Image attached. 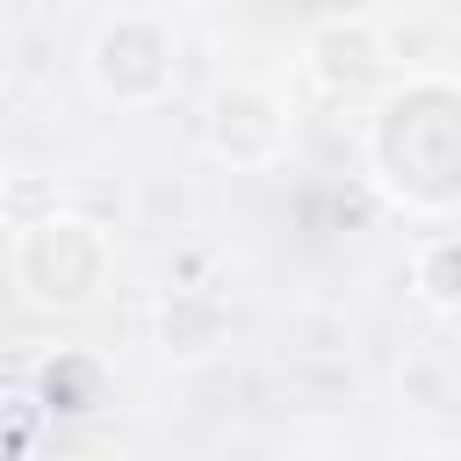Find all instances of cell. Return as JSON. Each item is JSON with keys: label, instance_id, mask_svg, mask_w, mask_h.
<instances>
[{"label": "cell", "instance_id": "obj_1", "mask_svg": "<svg viewBox=\"0 0 461 461\" xmlns=\"http://www.w3.org/2000/svg\"><path fill=\"white\" fill-rule=\"evenodd\" d=\"M367 173L382 180L389 202L418 216L461 209V86L432 72L403 79L367 115Z\"/></svg>", "mask_w": 461, "mask_h": 461}, {"label": "cell", "instance_id": "obj_2", "mask_svg": "<svg viewBox=\"0 0 461 461\" xmlns=\"http://www.w3.org/2000/svg\"><path fill=\"white\" fill-rule=\"evenodd\" d=\"M7 267H14L22 303H36V310H86L108 288V274H115V238L94 216H79V209H50L43 223L14 230Z\"/></svg>", "mask_w": 461, "mask_h": 461}, {"label": "cell", "instance_id": "obj_3", "mask_svg": "<svg viewBox=\"0 0 461 461\" xmlns=\"http://www.w3.org/2000/svg\"><path fill=\"white\" fill-rule=\"evenodd\" d=\"M173 65H180V36H173V22L144 14V7H115L108 22H94L86 58H79L94 101H108V108H158L173 94Z\"/></svg>", "mask_w": 461, "mask_h": 461}, {"label": "cell", "instance_id": "obj_4", "mask_svg": "<svg viewBox=\"0 0 461 461\" xmlns=\"http://www.w3.org/2000/svg\"><path fill=\"white\" fill-rule=\"evenodd\" d=\"M202 151L230 173H267L288 151V101L259 79H223L202 108Z\"/></svg>", "mask_w": 461, "mask_h": 461}, {"label": "cell", "instance_id": "obj_5", "mask_svg": "<svg viewBox=\"0 0 461 461\" xmlns=\"http://www.w3.org/2000/svg\"><path fill=\"white\" fill-rule=\"evenodd\" d=\"M151 346H158L166 367H209L230 346V303L216 288H187V281L158 288V303H151Z\"/></svg>", "mask_w": 461, "mask_h": 461}, {"label": "cell", "instance_id": "obj_6", "mask_svg": "<svg viewBox=\"0 0 461 461\" xmlns=\"http://www.w3.org/2000/svg\"><path fill=\"white\" fill-rule=\"evenodd\" d=\"M303 65L324 94H360L389 72V36L367 22V14H331L303 36Z\"/></svg>", "mask_w": 461, "mask_h": 461}, {"label": "cell", "instance_id": "obj_7", "mask_svg": "<svg viewBox=\"0 0 461 461\" xmlns=\"http://www.w3.org/2000/svg\"><path fill=\"white\" fill-rule=\"evenodd\" d=\"M411 295L439 317H461V230H439L411 252Z\"/></svg>", "mask_w": 461, "mask_h": 461}, {"label": "cell", "instance_id": "obj_8", "mask_svg": "<svg viewBox=\"0 0 461 461\" xmlns=\"http://www.w3.org/2000/svg\"><path fill=\"white\" fill-rule=\"evenodd\" d=\"M36 389H43L50 411H94L101 403V367L79 360V353H58V360L36 367Z\"/></svg>", "mask_w": 461, "mask_h": 461}, {"label": "cell", "instance_id": "obj_9", "mask_svg": "<svg viewBox=\"0 0 461 461\" xmlns=\"http://www.w3.org/2000/svg\"><path fill=\"white\" fill-rule=\"evenodd\" d=\"M50 209H58V187H50V180H36V173H14V180H7V216H14V230H22V223H43Z\"/></svg>", "mask_w": 461, "mask_h": 461}, {"label": "cell", "instance_id": "obj_10", "mask_svg": "<svg viewBox=\"0 0 461 461\" xmlns=\"http://www.w3.org/2000/svg\"><path fill=\"white\" fill-rule=\"evenodd\" d=\"M396 389L418 403V411H439L447 403V360H432V353H418L403 375H396Z\"/></svg>", "mask_w": 461, "mask_h": 461}, {"label": "cell", "instance_id": "obj_11", "mask_svg": "<svg viewBox=\"0 0 461 461\" xmlns=\"http://www.w3.org/2000/svg\"><path fill=\"white\" fill-rule=\"evenodd\" d=\"M418 461H461V439H439V447H425Z\"/></svg>", "mask_w": 461, "mask_h": 461}]
</instances>
